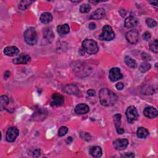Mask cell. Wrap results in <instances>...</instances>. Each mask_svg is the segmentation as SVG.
<instances>
[{
  "mask_svg": "<svg viewBox=\"0 0 158 158\" xmlns=\"http://www.w3.org/2000/svg\"><path fill=\"white\" fill-rule=\"evenodd\" d=\"M82 49L83 52H87L89 55L96 54L99 51V48L97 43L91 39H85L82 42Z\"/></svg>",
  "mask_w": 158,
  "mask_h": 158,
  "instance_id": "7a4b0ae2",
  "label": "cell"
},
{
  "mask_svg": "<svg viewBox=\"0 0 158 158\" xmlns=\"http://www.w3.org/2000/svg\"><path fill=\"white\" fill-rule=\"evenodd\" d=\"M129 145V141L127 139H118L114 141L113 145L116 149L117 150H124Z\"/></svg>",
  "mask_w": 158,
  "mask_h": 158,
  "instance_id": "30bf717a",
  "label": "cell"
},
{
  "mask_svg": "<svg viewBox=\"0 0 158 158\" xmlns=\"http://www.w3.org/2000/svg\"><path fill=\"white\" fill-rule=\"evenodd\" d=\"M157 45H158V41L157 40H154L152 41H151L149 43V48L150 49L155 52V53H157L158 52V48H157Z\"/></svg>",
  "mask_w": 158,
  "mask_h": 158,
  "instance_id": "4316f807",
  "label": "cell"
},
{
  "mask_svg": "<svg viewBox=\"0 0 158 158\" xmlns=\"http://www.w3.org/2000/svg\"><path fill=\"white\" fill-rule=\"evenodd\" d=\"M141 58L143 60L146 61H150L151 60V56L149 55H148V53H146V52H143L142 55H141Z\"/></svg>",
  "mask_w": 158,
  "mask_h": 158,
  "instance_id": "d6a6232c",
  "label": "cell"
},
{
  "mask_svg": "<svg viewBox=\"0 0 158 158\" xmlns=\"http://www.w3.org/2000/svg\"><path fill=\"white\" fill-rule=\"evenodd\" d=\"M114 122L116 128L117 132L119 134H122L124 132V129L121 127V115L120 114H116L114 116Z\"/></svg>",
  "mask_w": 158,
  "mask_h": 158,
  "instance_id": "4fadbf2b",
  "label": "cell"
},
{
  "mask_svg": "<svg viewBox=\"0 0 158 158\" xmlns=\"http://www.w3.org/2000/svg\"><path fill=\"white\" fill-rule=\"evenodd\" d=\"M57 32L60 36L66 35L70 32L69 26L67 24L60 25L57 27Z\"/></svg>",
  "mask_w": 158,
  "mask_h": 158,
  "instance_id": "d6986e66",
  "label": "cell"
},
{
  "mask_svg": "<svg viewBox=\"0 0 158 158\" xmlns=\"http://www.w3.org/2000/svg\"><path fill=\"white\" fill-rule=\"evenodd\" d=\"M40 21L44 24H47L51 22L52 20V14L49 13H44L40 16Z\"/></svg>",
  "mask_w": 158,
  "mask_h": 158,
  "instance_id": "44dd1931",
  "label": "cell"
},
{
  "mask_svg": "<svg viewBox=\"0 0 158 158\" xmlns=\"http://www.w3.org/2000/svg\"><path fill=\"white\" fill-rule=\"evenodd\" d=\"M64 102V98L63 95L55 93L52 96V101L51 105L52 106H59L62 105Z\"/></svg>",
  "mask_w": 158,
  "mask_h": 158,
  "instance_id": "9c48e42d",
  "label": "cell"
},
{
  "mask_svg": "<svg viewBox=\"0 0 158 158\" xmlns=\"http://www.w3.org/2000/svg\"><path fill=\"white\" fill-rule=\"evenodd\" d=\"M101 104L104 106H111L117 101V96L108 88H102L99 93Z\"/></svg>",
  "mask_w": 158,
  "mask_h": 158,
  "instance_id": "6da1fadb",
  "label": "cell"
},
{
  "mask_svg": "<svg viewBox=\"0 0 158 158\" xmlns=\"http://www.w3.org/2000/svg\"><path fill=\"white\" fill-rule=\"evenodd\" d=\"M146 23L147 24V25L149 27H151V28H152V27H154L157 25V22H156L155 20L151 19V18H148L146 19Z\"/></svg>",
  "mask_w": 158,
  "mask_h": 158,
  "instance_id": "f546056e",
  "label": "cell"
},
{
  "mask_svg": "<svg viewBox=\"0 0 158 158\" xmlns=\"http://www.w3.org/2000/svg\"><path fill=\"white\" fill-rule=\"evenodd\" d=\"M4 53L8 56H14L19 53V49L16 46H8L5 48Z\"/></svg>",
  "mask_w": 158,
  "mask_h": 158,
  "instance_id": "5bb4252c",
  "label": "cell"
},
{
  "mask_svg": "<svg viewBox=\"0 0 158 158\" xmlns=\"http://www.w3.org/2000/svg\"><path fill=\"white\" fill-rule=\"evenodd\" d=\"M124 24H125V27L127 29L133 28L138 24V21L135 17L130 16L127 18H126L124 22Z\"/></svg>",
  "mask_w": 158,
  "mask_h": 158,
  "instance_id": "2e32d148",
  "label": "cell"
},
{
  "mask_svg": "<svg viewBox=\"0 0 158 158\" xmlns=\"http://www.w3.org/2000/svg\"><path fill=\"white\" fill-rule=\"evenodd\" d=\"M114 32L110 25H105L102 28V33L99 37V39L102 41H111L114 38Z\"/></svg>",
  "mask_w": 158,
  "mask_h": 158,
  "instance_id": "277c9868",
  "label": "cell"
},
{
  "mask_svg": "<svg viewBox=\"0 0 158 158\" xmlns=\"http://www.w3.org/2000/svg\"><path fill=\"white\" fill-rule=\"evenodd\" d=\"M125 63L129 67L131 68H135L137 67L136 61L130 56H126L125 58Z\"/></svg>",
  "mask_w": 158,
  "mask_h": 158,
  "instance_id": "cb8c5ba5",
  "label": "cell"
},
{
  "mask_svg": "<svg viewBox=\"0 0 158 158\" xmlns=\"http://www.w3.org/2000/svg\"><path fill=\"white\" fill-rule=\"evenodd\" d=\"M67 132H68L67 127H65V126H63L60 129V130L58 131V135H59V137H62L66 135V133H67Z\"/></svg>",
  "mask_w": 158,
  "mask_h": 158,
  "instance_id": "4dcf8cb0",
  "label": "cell"
},
{
  "mask_svg": "<svg viewBox=\"0 0 158 158\" xmlns=\"http://www.w3.org/2000/svg\"><path fill=\"white\" fill-rule=\"evenodd\" d=\"M90 111V108L86 104H79L75 107V112L78 114H85Z\"/></svg>",
  "mask_w": 158,
  "mask_h": 158,
  "instance_id": "9a60e30c",
  "label": "cell"
},
{
  "mask_svg": "<svg viewBox=\"0 0 158 158\" xmlns=\"http://www.w3.org/2000/svg\"><path fill=\"white\" fill-rule=\"evenodd\" d=\"M64 90L68 94H77L79 92V88L74 85H67L64 87Z\"/></svg>",
  "mask_w": 158,
  "mask_h": 158,
  "instance_id": "7402d4cb",
  "label": "cell"
},
{
  "mask_svg": "<svg viewBox=\"0 0 158 158\" xmlns=\"http://www.w3.org/2000/svg\"><path fill=\"white\" fill-rule=\"evenodd\" d=\"M24 37L25 42L29 45H34L37 42V33L35 28L33 27H30L27 29L24 32Z\"/></svg>",
  "mask_w": 158,
  "mask_h": 158,
  "instance_id": "3957f363",
  "label": "cell"
},
{
  "mask_svg": "<svg viewBox=\"0 0 158 158\" xmlns=\"http://www.w3.org/2000/svg\"><path fill=\"white\" fill-rule=\"evenodd\" d=\"M55 38L54 34L51 29H46L44 30L43 39L47 43H50Z\"/></svg>",
  "mask_w": 158,
  "mask_h": 158,
  "instance_id": "e0dca14e",
  "label": "cell"
},
{
  "mask_svg": "<svg viewBox=\"0 0 158 158\" xmlns=\"http://www.w3.org/2000/svg\"><path fill=\"white\" fill-rule=\"evenodd\" d=\"M125 115L127 117V121L130 124L133 123L135 121H136L138 118V113L136 109V108L133 106H129L125 112Z\"/></svg>",
  "mask_w": 158,
  "mask_h": 158,
  "instance_id": "5b68a950",
  "label": "cell"
},
{
  "mask_svg": "<svg viewBox=\"0 0 158 158\" xmlns=\"http://www.w3.org/2000/svg\"><path fill=\"white\" fill-rule=\"evenodd\" d=\"M116 88H117L118 90H122L124 88V85L122 83L119 82V83H118L116 84Z\"/></svg>",
  "mask_w": 158,
  "mask_h": 158,
  "instance_id": "d590c367",
  "label": "cell"
},
{
  "mask_svg": "<svg viewBox=\"0 0 158 158\" xmlns=\"http://www.w3.org/2000/svg\"><path fill=\"white\" fill-rule=\"evenodd\" d=\"M137 135L139 138H146L149 135V132L144 127H140L137 130Z\"/></svg>",
  "mask_w": 158,
  "mask_h": 158,
  "instance_id": "603a6c76",
  "label": "cell"
},
{
  "mask_svg": "<svg viewBox=\"0 0 158 158\" xmlns=\"http://www.w3.org/2000/svg\"><path fill=\"white\" fill-rule=\"evenodd\" d=\"M72 141V137H68V138H67V140H66V143H67V144H70Z\"/></svg>",
  "mask_w": 158,
  "mask_h": 158,
  "instance_id": "60d3db41",
  "label": "cell"
},
{
  "mask_svg": "<svg viewBox=\"0 0 158 158\" xmlns=\"http://www.w3.org/2000/svg\"><path fill=\"white\" fill-rule=\"evenodd\" d=\"M151 35L149 32H146L143 35V38L145 41L149 40L151 38Z\"/></svg>",
  "mask_w": 158,
  "mask_h": 158,
  "instance_id": "836d02e7",
  "label": "cell"
},
{
  "mask_svg": "<svg viewBox=\"0 0 158 158\" xmlns=\"http://www.w3.org/2000/svg\"><path fill=\"white\" fill-rule=\"evenodd\" d=\"M149 3L151 5H153V6H157V2H156V1H150V2H149Z\"/></svg>",
  "mask_w": 158,
  "mask_h": 158,
  "instance_id": "ab89813d",
  "label": "cell"
},
{
  "mask_svg": "<svg viewBox=\"0 0 158 158\" xmlns=\"http://www.w3.org/2000/svg\"><path fill=\"white\" fill-rule=\"evenodd\" d=\"M9 103V99L6 96H2L0 98V106L1 109L3 110L6 108V106Z\"/></svg>",
  "mask_w": 158,
  "mask_h": 158,
  "instance_id": "484cf974",
  "label": "cell"
},
{
  "mask_svg": "<svg viewBox=\"0 0 158 158\" xmlns=\"http://www.w3.org/2000/svg\"><path fill=\"white\" fill-rule=\"evenodd\" d=\"M134 156H135V155L133 153L129 152V153H125L122 157H133Z\"/></svg>",
  "mask_w": 158,
  "mask_h": 158,
  "instance_id": "74e56055",
  "label": "cell"
},
{
  "mask_svg": "<svg viewBox=\"0 0 158 158\" xmlns=\"http://www.w3.org/2000/svg\"><path fill=\"white\" fill-rule=\"evenodd\" d=\"M89 29L90 30H94L95 28H96V24L94 23V22H91L90 24H89V26H88Z\"/></svg>",
  "mask_w": 158,
  "mask_h": 158,
  "instance_id": "f35d334b",
  "label": "cell"
},
{
  "mask_svg": "<svg viewBox=\"0 0 158 158\" xmlns=\"http://www.w3.org/2000/svg\"><path fill=\"white\" fill-rule=\"evenodd\" d=\"M126 39L127 41L132 44H136L139 40V33L136 30H131L126 33Z\"/></svg>",
  "mask_w": 158,
  "mask_h": 158,
  "instance_id": "8992f818",
  "label": "cell"
},
{
  "mask_svg": "<svg viewBox=\"0 0 158 158\" xmlns=\"http://www.w3.org/2000/svg\"><path fill=\"white\" fill-rule=\"evenodd\" d=\"M80 137L82 139H83L85 141H90L91 138V135L88 133H86V132H83V133H81L80 134Z\"/></svg>",
  "mask_w": 158,
  "mask_h": 158,
  "instance_id": "1f68e13d",
  "label": "cell"
},
{
  "mask_svg": "<svg viewBox=\"0 0 158 158\" xmlns=\"http://www.w3.org/2000/svg\"><path fill=\"white\" fill-rule=\"evenodd\" d=\"M90 154L94 157H99L102 156V149L99 146H93L90 149Z\"/></svg>",
  "mask_w": 158,
  "mask_h": 158,
  "instance_id": "ffe728a7",
  "label": "cell"
},
{
  "mask_svg": "<svg viewBox=\"0 0 158 158\" xmlns=\"http://www.w3.org/2000/svg\"><path fill=\"white\" fill-rule=\"evenodd\" d=\"M144 115L149 119H154L157 116L158 113L156 108L153 107H147L144 110Z\"/></svg>",
  "mask_w": 158,
  "mask_h": 158,
  "instance_id": "8fae6325",
  "label": "cell"
},
{
  "mask_svg": "<svg viewBox=\"0 0 158 158\" xmlns=\"http://www.w3.org/2000/svg\"><path fill=\"white\" fill-rule=\"evenodd\" d=\"M87 94L89 96H95L96 91L93 89H90L89 90L87 91Z\"/></svg>",
  "mask_w": 158,
  "mask_h": 158,
  "instance_id": "8d00e7d4",
  "label": "cell"
},
{
  "mask_svg": "<svg viewBox=\"0 0 158 158\" xmlns=\"http://www.w3.org/2000/svg\"><path fill=\"white\" fill-rule=\"evenodd\" d=\"M150 69H151V65L149 63H148L147 62H145V63H142L140 67V71L142 73L148 71Z\"/></svg>",
  "mask_w": 158,
  "mask_h": 158,
  "instance_id": "83f0119b",
  "label": "cell"
},
{
  "mask_svg": "<svg viewBox=\"0 0 158 158\" xmlns=\"http://www.w3.org/2000/svg\"><path fill=\"white\" fill-rule=\"evenodd\" d=\"M104 15H105L104 10L102 8H99L91 14L90 16V19L93 20H99L102 19L104 16Z\"/></svg>",
  "mask_w": 158,
  "mask_h": 158,
  "instance_id": "ac0fdd59",
  "label": "cell"
},
{
  "mask_svg": "<svg viewBox=\"0 0 158 158\" xmlns=\"http://www.w3.org/2000/svg\"><path fill=\"white\" fill-rule=\"evenodd\" d=\"M109 77L112 82H115L122 78V74L119 68L114 67L110 70Z\"/></svg>",
  "mask_w": 158,
  "mask_h": 158,
  "instance_id": "ba28073f",
  "label": "cell"
},
{
  "mask_svg": "<svg viewBox=\"0 0 158 158\" xmlns=\"http://www.w3.org/2000/svg\"><path fill=\"white\" fill-rule=\"evenodd\" d=\"M30 61V57L25 54H21L19 56L13 60L15 64H26Z\"/></svg>",
  "mask_w": 158,
  "mask_h": 158,
  "instance_id": "7c38bea8",
  "label": "cell"
},
{
  "mask_svg": "<svg viewBox=\"0 0 158 158\" xmlns=\"http://www.w3.org/2000/svg\"><path fill=\"white\" fill-rule=\"evenodd\" d=\"M33 1H29V0H25V1H22L19 5V8L21 10H25L27 9L30 5L33 3Z\"/></svg>",
  "mask_w": 158,
  "mask_h": 158,
  "instance_id": "d4e9b609",
  "label": "cell"
},
{
  "mask_svg": "<svg viewBox=\"0 0 158 158\" xmlns=\"http://www.w3.org/2000/svg\"><path fill=\"white\" fill-rule=\"evenodd\" d=\"M91 10V6L88 4H83L80 8V11L82 13H88Z\"/></svg>",
  "mask_w": 158,
  "mask_h": 158,
  "instance_id": "f1b7e54d",
  "label": "cell"
},
{
  "mask_svg": "<svg viewBox=\"0 0 158 158\" xmlns=\"http://www.w3.org/2000/svg\"><path fill=\"white\" fill-rule=\"evenodd\" d=\"M18 135L19 130L16 127H11L6 132V140L10 143L14 142L18 137Z\"/></svg>",
  "mask_w": 158,
  "mask_h": 158,
  "instance_id": "52a82bcc",
  "label": "cell"
},
{
  "mask_svg": "<svg viewBox=\"0 0 158 158\" xmlns=\"http://www.w3.org/2000/svg\"><path fill=\"white\" fill-rule=\"evenodd\" d=\"M41 154V151L39 149H35L33 152V157H38L40 156Z\"/></svg>",
  "mask_w": 158,
  "mask_h": 158,
  "instance_id": "e575fe53",
  "label": "cell"
}]
</instances>
